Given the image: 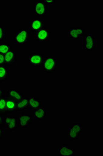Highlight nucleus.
Returning <instances> with one entry per match:
<instances>
[{
	"mask_svg": "<svg viewBox=\"0 0 103 156\" xmlns=\"http://www.w3.org/2000/svg\"><path fill=\"white\" fill-rule=\"evenodd\" d=\"M31 37L30 31L27 28L19 29L13 32V41L18 46L27 45Z\"/></svg>",
	"mask_w": 103,
	"mask_h": 156,
	"instance_id": "nucleus-1",
	"label": "nucleus"
},
{
	"mask_svg": "<svg viewBox=\"0 0 103 156\" xmlns=\"http://www.w3.org/2000/svg\"><path fill=\"white\" fill-rule=\"evenodd\" d=\"M41 67L43 71L47 74H52L57 71L59 67V62L58 59L55 56H47L45 57L44 62Z\"/></svg>",
	"mask_w": 103,
	"mask_h": 156,
	"instance_id": "nucleus-2",
	"label": "nucleus"
},
{
	"mask_svg": "<svg viewBox=\"0 0 103 156\" xmlns=\"http://www.w3.org/2000/svg\"><path fill=\"white\" fill-rule=\"evenodd\" d=\"M83 132L84 126L80 123H73L67 130V137L71 142H75L79 139Z\"/></svg>",
	"mask_w": 103,
	"mask_h": 156,
	"instance_id": "nucleus-3",
	"label": "nucleus"
},
{
	"mask_svg": "<svg viewBox=\"0 0 103 156\" xmlns=\"http://www.w3.org/2000/svg\"><path fill=\"white\" fill-rule=\"evenodd\" d=\"M33 12L35 18H41L46 17L47 15V6L44 0H36L33 3Z\"/></svg>",
	"mask_w": 103,
	"mask_h": 156,
	"instance_id": "nucleus-4",
	"label": "nucleus"
},
{
	"mask_svg": "<svg viewBox=\"0 0 103 156\" xmlns=\"http://www.w3.org/2000/svg\"><path fill=\"white\" fill-rule=\"evenodd\" d=\"M85 29L83 27H71L67 31V37L68 39L74 42L80 41L82 37L85 34Z\"/></svg>",
	"mask_w": 103,
	"mask_h": 156,
	"instance_id": "nucleus-5",
	"label": "nucleus"
},
{
	"mask_svg": "<svg viewBox=\"0 0 103 156\" xmlns=\"http://www.w3.org/2000/svg\"><path fill=\"white\" fill-rule=\"evenodd\" d=\"M44 55L42 53L33 52L28 55L27 62L29 66L33 67H41L44 60Z\"/></svg>",
	"mask_w": 103,
	"mask_h": 156,
	"instance_id": "nucleus-6",
	"label": "nucleus"
},
{
	"mask_svg": "<svg viewBox=\"0 0 103 156\" xmlns=\"http://www.w3.org/2000/svg\"><path fill=\"white\" fill-rule=\"evenodd\" d=\"M3 126L7 131L10 132L15 131L18 129V117L16 115H4V121Z\"/></svg>",
	"mask_w": 103,
	"mask_h": 156,
	"instance_id": "nucleus-7",
	"label": "nucleus"
},
{
	"mask_svg": "<svg viewBox=\"0 0 103 156\" xmlns=\"http://www.w3.org/2000/svg\"><path fill=\"white\" fill-rule=\"evenodd\" d=\"M46 27V21L41 18H34L29 22L28 28L31 33L35 34Z\"/></svg>",
	"mask_w": 103,
	"mask_h": 156,
	"instance_id": "nucleus-8",
	"label": "nucleus"
},
{
	"mask_svg": "<svg viewBox=\"0 0 103 156\" xmlns=\"http://www.w3.org/2000/svg\"><path fill=\"white\" fill-rule=\"evenodd\" d=\"M83 48L88 51H93L96 50V39L92 34H85L84 36Z\"/></svg>",
	"mask_w": 103,
	"mask_h": 156,
	"instance_id": "nucleus-9",
	"label": "nucleus"
},
{
	"mask_svg": "<svg viewBox=\"0 0 103 156\" xmlns=\"http://www.w3.org/2000/svg\"><path fill=\"white\" fill-rule=\"evenodd\" d=\"M33 118L28 112L22 113L18 117V126L22 129H26L30 126Z\"/></svg>",
	"mask_w": 103,
	"mask_h": 156,
	"instance_id": "nucleus-10",
	"label": "nucleus"
},
{
	"mask_svg": "<svg viewBox=\"0 0 103 156\" xmlns=\"http://www.w3.org/2000/svg\"><path fill=\"white\" fill-rule=\"evenodd\" d=\"M51 36V31L50 29L44 28L38 32L34 34V38L36 41L40 43L48 42Z\"/></svg>",
	"mask_w": 103,
	"mask_h": 156,
	"instance_id": "nucleus-11",
	"label": "nucleus"
},
{
	"mask_svg": "<svg viewBox=\"0 0 103 156\" xmlns=\"http://www.w3.org/2000/svg\"><path fill=\"white\" fill-rule=\"evenodd\" d=\"M5 56V65L8 68L16 67V64L18 60L17 53L16 50L13 49L4 55Z\"/></svg>",
	"mask_w": 103,
	"mask_h": 156,
	"instance_id": "nucleus-12",
	"label": "nucleus"
},
{
	"mask_svg": "<svg viewBox=\"0 0 103 156\" xmlns=\"http://www.w3.org/2000/svg\"><path fill=\"white\" fill-rule=\"evenodd\" d=\"M24 96L25 95L19 90L15 87H11L8 89L6 95V98L12 99L16 102L20 101Z\"/></svg>",
	"mask_w": 103,
	"mask_h": 156,
	"instance_id": "nucleus-13",
	"label": "nucleus"
},
{
	"mask_svg": "<svg viewBox=\"0 0 103 156\" xmlns=\"http://www.w3.org/2000/svg\"><path fill=\"white\" fill-rule=\"evenodd\" d=\"M58 155L60 156H74L76 155V151L71 146L68 144H62L59 146Z\"/></svg>",
	"mask_w": 103,
	"mask_h": 156,
	"instance_id": "nucleus-14",
	"label": "nucleus"
},
{
	"mask_svg": "<svg viewBox=\"0 0 103 156\" xmlns=\"http://www.w3.org/2000/svg\"><path fill=\"white\" fill-rule=\"evenodd\" d=\"M32 111V117L34 120L44 121L46 120L47 110L46 108L41 107Z\"/></svg>",
	"mask_w": 103,
	"mask_h": 156,
	"instance_id": "nucleus-15",
	"label": "nucleus"
},
{
	"mask_svg": "<svg viewBox=\"0 0 103 156\" xmlns=\"http://www.w3.org/2000/svg\"><path fill=\"white\" fill-rule=\"evenodd\" d=\"M28 108L29 110H34L42 107V102L39 98L35 96L30 95L28 96Z\"/></svg>",
	"mask_w": 103,
	"mask_h": 156,
	"instance_id": "nucleus-16",
	"label": "nucleus"
},
{
	"mask_svg": "<svg viewBox=\"0 0 103 156\" xmlns=\"http://www.w3.org/2000/svg\"><path fill=\"white\" fill-rule=\"evenodd\" d=\"M9 68L5 65L0 66V83L6 82L9 78Z\"/></svg>",
	"mask_w": 103,
	"mask_h": 156,
	"instance_id": "nucleus-17",
	"label": "nucleus"
},
{
	"mask_svg": "<svg viewBox=\"0 0 103 156\" xmlns=\"http://www.w3.org/2000/svg\"><path fill=\"white\" fill-rule=\"evenodd\" d=\"M16 105L17 102L12 99L7 98L6 104L5 115L15 113L16 112Z\"/></svg>",
	"mask_w": 103,
	"mask_h": 156,
	"instance_id": "nucleus-18",
	"label": "nucleus"
},
{
	"mask_svg": "<svg viewBox=\"0 0 103 156\" xmlns=\"http://www.w3.org/2000/svg\"><path fill=\"white\" fill-rule=\"evenodd\" d=\"M28 108V96H25L22 99L17 102L16 112H22Z\"/></svg>",
	"mask_w": 103,
	"mask_h": 156,
	"instance_id": "nucleus-19",
	"label": "nucleus"
},
{
	"mask_svg": "<svg viewBox=\"0 0 103 156\" xmlns=\"http://www.w3.org/2000/svg\"><path fill=\"white\" fill-rule=\"evenodd\" d=\"M13 49V46L10 44L9 43L7 42L0 43V53L5 55L6 54Z\"/></svg>",
	"mask_w": 103,
	"mask_h": 156,
	"instance_id": "nucleus-20",
	"label": "nucleus"
},
{
	"mask_svg": "<svg viewBox=\"0 0 103 156\" xmlns=\"http://www.w3.org/2000/svg\"><path fill=\"white\" fill-rule=\"evenodd\" d=\"M7 98L4 96L0 98V114L5 115L6 104Z\"/></svg>",
	"mask_w": 103,
	"mask_h": 156,
	"instance_id": "nucleus-21",
	"label": "nucleus"
},
{
	"mask_svg": "<svg viewBox=\"0 0 103 156\" xmlns=\"http://www.w3.org/2000/svg\"><path fill=\"white\" fill-rule=\"evenodd\" d=\"M6 37L7 34L5 30V27L4 25L0 24V43L5 42Z\"/></svg>",
	"mask_w": 103,
	"mask_h": 156,
	"instance_id": "nucleus-22",
	"label": "nucleus"
},
{
	"mask_svg": "<svg viewBox=\"0 0 103 156\" xmlns=\"http://www.w3.org/2000/svg\"><path fill=\"white\" fill-rule=\"evenodd\" d=\"M44 1L47 6L54 5L57 2L55 0H44Z\"/></svg>",
	"mask_w": 103,
	"mask_h": 156,
	"instance_id": "nucleus-23",
	"label": "nucleus"
},
{
	"mask_svg": "<svg viewBox=\"0 0 103 156\" xmlns=\"http://www.w3.org/2000/svg\"><path fill=\"white\" fill-rule=\"evenodd\" d=\"M5 56L4 55L0 53V66L5 65Z\"/></svg>",
	"mask_w": 103,
	"mask_h": 156,
	"instance_id": "nucleus-24",
	"label": "nucleus"
},
{
	"mask_svg": "<svg viewBox=\"0 0 103 156\" xmlns=\"http://www.w3.org/2000/svg\"><path fill=\"white\" fill-rule=\"evenodd\" d=\"M5 134L4 133V128L2 126H0V140H2L3 137L4 135Z\"/></svg>",
	"mask_w": 103,
	"mask_h": 156,
	"instance_id": "nucleus-25",
	"label": "nucleus"
},
{
	"mask_svg": "<svg viewBox=\"0 0 103 156\" xmlns=\"http://www.w3.org/2000/svg\"><path fill=\"white\" fill-rule=\"evenodd\" d=\"M4 121V115L0 114V126H2V127L3 126Z\"/></svg>",
	"mask_w": 103,
	"mask_h": 156,
	"instance_id": "nucleus-26",
	"label": "nucleus"
},
{
	"mask_svg": "<svg viewBox=\"0 0 103 156\" xmlns=\"http://www.w3.org/2000/svg\"><path fill=\"white\" fill-rule=\"evenodd\" d=\"M4 96H5V90L3 87H0V98Z\"/></svg>",
	"mask_w": 103,
	"mask_h": 156,
	"instance_id": "nucleus-27",
	"label": "nucleus"
},
{
	"mask_svg": "<svg viewBox=\"0 0 103 156\" xmlns=\"http://www.w3.org/2000/svg\"><path fill=\"white\" fill-rule=\"evenodd\" d=\"M2 1L0 0V12H1V9H2Z\"/></svg>",
	"mask_w": 103,
	"mask_h": 156,
	"instance_id": "nucleus-28",
	"label": "nucleus"
}]
</instances>
